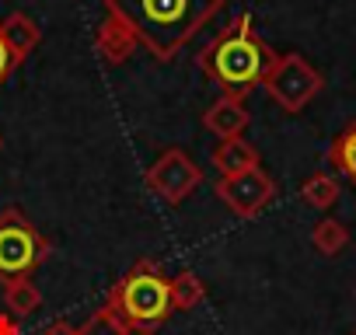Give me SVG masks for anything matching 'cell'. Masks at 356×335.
Listing matches in <instances>:
<instances>
[{
    "label": "cell",
    "instance_id": "cell-7",
    "mask_svg": "<svg viewBox=\"0 0 356 335\" xmlns=\"http://www.w3.org/2000/svg\"><path fill=\"white\" fill-rule=\"evenodd\" d=\"M217 199L234 217L252 220L276 199V182L262 168H252V172H241V175H224V179H217Z\"/></svg>",
    "mask_w": 356,
    "mask_h": 335
},
{
    "label": "cell",
    "instance_id": "cell-5",
    "mask_svg": "<svg viewBox=\"0 0 356 335\" xmlns=\"http://www.w3.org/2000/svg\"><path fill=\"white\" fill-rule=\"evenodd\" d=\"M266 95L283 108V112H304L325 88L321 74L300 56V53H283L276 56V63L269 67L266 81H262Z\"/></svg>",
    "mask_w": 356,
    "mask_h": 335
},
{
    "label": "cell",
    "instance_id": "cell-8",
    "mask_svg": "<svg viewBox=\"0 0 356 335\" xmlns=\"http://www.w3.org/2000/svg\"><path fill=\"white\" fill-rule=\"evenodd\" d=\"M248 108L241 98H231V95H220L207 112H203V126L217 136V140H231V136H241L245 126H248Z\"/></svg>",
    "mask_w": 356,
    "mask_h": 335
},
{
    "label": "cell",
    "instance_id": "cell-2",
    "mask_svg": "<svg viewBox=\"0 0 356 335\" xmlns=\"http://www.w3.org/2000/svg\"><path fill=\"white\" fill-rule=\"evenodd\" d=\"M280 53H273L259 35H255V25H252V15H238L200 56V70L220 88V95H231V98H241L252 95L255 88H262L269 67L276 63Z\"/></svg>",
    "mask_w": 356,
    "mask_h": 335
},
{
    "label": "cell",
    "instance_id": "cell-18",
    "mask_svg": "<svg viewBox=\"0 0 356 335\" xmlns=\"http://www.w3.org/2000/svg\"><path fill=\"white\" fill-rule=\"evenodd\" d=\"M15 67H18V63H15V56H11V49H8V42H4V35H0V84L11 77Z\"/></svg>",
    "mask_w": 356,
    "mask_h": 335
},
{
    "label": "cell",
    "instance_id": "cell-9",
    "mask_svg": "<svg viewBox=\"0 0 356 335\" xmlns=\"http://www.w3.org/2000/svg\"><path fill=\"white\" fill-rule=\"evenodd\" d=\"M95 49H98V56H102L105 67H122L133 56L136 39L129 35V28L119 18L105 15V22L98 25V35H95Z\"/></svg>",
    "mask_w": 356,
    "mask_h": 335
},
{
    "label": "cell",
    "instance_id": "cell-4",
    "mask_svg": "<svg viewBox=\"0 0 356 335\" xmlns=\"http://www.w3.org/2000/svg\"><path fill=\"white\" fill-rule=\"evenodd\" d=\"M53 245L32 227V220L18 210L8 206L0 213V286L18 276H32L46 259Z\"/></svg>",
    "mask_w": 356,
    "mask_h": 335
},
{
    "label": "cell",
    "instance_id": "cell-15",
    "mask_svg": "<svg viewBox=\"0 0 356 335\" xmlns=\"http://www.w3.org/2000/svg\"><path fill=\"white\" fill-rule=\"evenodd\" d=\"M339 196H342V189H339V182H335L328 172H314V175L300 186V199H304L311 210H332V206L339 203Z\"/></svg>",
    "mask_w": 356,
    "mask_h": 335
},
{
    "label": "cell",
    "instance_id": "cell-16",
    "mask_svg": "<svg viewBox=\"0 0 356 335\" xmlns=\"http://www.w3.org/2000/svg\"><path fill=\"white\" fill-rule=\"evenodd\" d=\"M203 297H207V286L196 272L186 269V272L171 276V307L175 311H196L203 304Z\"/></svg>",
    "mask_w": 356,
    "mask_h": 335
},
{
    "label": "cell",
    "instance_id": "cell-11",
    "mask_svg": "<svg viewBox=\"0 0 356 335\" xmlns=\"http://www.w3.org/2000/svg\"><path fill=\"white\" fill-rule=\"evenodd\" d=\"M210 161H213V168L220 172V179L224 175H241V172L259 168V150H255V143H248L241 136H231V140H220L213 147Z\"/></svg>",
    "mask_w": 356,
    "mask_h": 335
},
{
    "label": "cell",
    "instance_id": "cell-22",
    "mask_svg": "<svg viewBox=\"0 0 356 335\" xmlns=\"http://www.w3.org/2000/svg\"><path fill=\"white\" fill-rule=\"evenodd\" d=\"M353 335H356V332H353Z\"/></svg>",
    "mask_w": 356,
    "mask_h": 335
},
{
    "label": "cell",
    "instance_id": "cell-6",
    "mask_svg": "<svg viewBox=\"0 0 356 335\" xmlns=\"http://www.w3.org/2000/svg\"><path fill=\"white\" fill-rule=\"evenodd\" d=\"M203 186V168L186 154V150H164L150 168H147V189L168 203V206H178V203H186L196 189Z\"/></svg>",
    "mask_w": 356,
    "mask_h": 335
},
{
    "label": "cell",
    "instance_id": "cell-13",
    "mask_svg": "<svg viewBox=\"0 0 356 335\" xmlns=\"http://www.w3.org/2000/svg\"><path fill=\"white\" fill-rule=\"evenodd\" d=\"M328 164L335 168L342 179H349V182L356 186V119L332 140V147H328Z\"/></svg>",
    "mask_w": 356,
    "mask_h": 335
},
{
    "label": "cell",
    "instance_id": "cell-1",
    "mask_svg": "<svg viewBox=\"0 0 356 335\" xmlns=\"http://www.w3.org/2000/svg\"><path fill=\"white\" fill-rule=\"evenodd\" d=\"M224 4L227 0H105V15L119 18L157 63H168L224 11Z\"/></svg>",
    "mask_w": 356,
    "mask_h": 335
},
{
    "label": "cell",
    "instance_id": "cell-20",
    "mask_svg": "<svg viewBox=\"0 0 356 335\" xmlns=\"http://www.w3.org/2000/svg\"><path fill=\"white\" fill-rule=\"evenodd\" d=\"M42 335H77V328H74L70 321H63V318H60V321L46 325V332H42Z\"/></svg>",
    "mask_w": 356,
    "mask_h": 335
},
{
    "label": "cell",
    "instance_id": "cell-3",
    "mask_svg": "<svg viewBox=\"0 0 356 335\" xmlns=\"http://www.w3.org/2000/svg\"><path fill=\"white\" fill-rule=\"evenodd\" d=\"M108 307L140 335H154L171 318V279L154 259H140L112 290Z\"/></svg>",
    "mask_w": 356,
    "mask_h": 335
},
{
    "label": "cell",
    "instance_id": "cell-21",
    "mask_svg": "<svg viewBox=\"0 0 356 335\" xmlns=\"http://www.w3.org/2000/svg\"><path fill=\"white\" fill-rule=\"evenodd\" d=\"M0 147H4V140H0Z\"/></svg>",
    "mask_w": 356,
    "mask_h": 335
},
{
    "label": "cell",
    "instance_id": "cell-10",
    "mask_svg": "<svg viewBox=\"0 0 356 335\" xmlns=\"http://www.w3.org/2000/svg\"><path fill=\"white\" fill-rule=\"evenodd\" d=\"M0 35H4V42H8L15 63H25V60L39 49V42H42V28H39L35 18H29L25 11H15V15H8L4 22H0Z\"/></svg>",
    "mask_w": 356,
    "mask_h": 335
},
{
    "label": "cell",
    "instance_id": "cell-12",
    "mask_svg": "<svg viewBox=\"0 0 356 335\" xmlns=\"http://www.w3.org/2000/svg\"><path fill=\"white\" fill-rule=\"evenodd\" d=\"M4 304L15 318H29L42 307V290L29 279V276H18V279H8L4 283Z\"/></svg>",
    "mask_w": 356,
    "mask_h": 335
},
{
    "label": "cell",
    "instance_id": "cell-19",
    "mask_svg": "<svg viewBox=\"0 0 356 335\" xmlns=\"http://www.w3.org/2000/svg\"><path fill=\"white\" fill-rule=\"evenodd\" d=\"M0 335H22V325L11 311H0Z\"/></svg>",
    "mask_w": 356,
    "mask_h": 335
},
{
    "label": "cell",
    "instance_id": "cell-17",
    "mask_svg": "<svg viewBox=\"0 0 356 335\" xmlns=\"http://www.w3.org/2000/svg\"><path fill=\"white\" fill-rule=\"evenodd\" d=\"M77 335H133V328L105 304V307H98V311L77 328Z\"/></svg>",
    "mask_w": 356,
    "mask_h": 335
},
{
    "label": "cell",
    "instance_id": "cell-14",
    "mask_svg": "<svg viewBox=\"0 0 356 335\" xmlns=\"http://www.w3.org/2000/svg\"><path fill=\"white\" fill-rule=\"evenodd\" d=\"M311 245H314V252L335 259V255L349 245V227H346L342 220H335V217H321V220L311 227Z\"/></svg>",
    "mask_w": 356,
    "mask_h": 335
}]
</instances>
